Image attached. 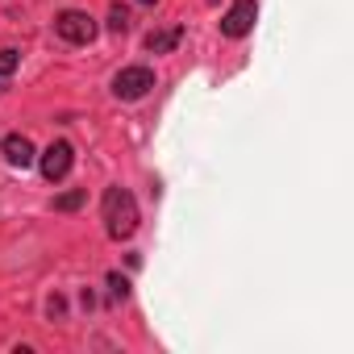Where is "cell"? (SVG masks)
Segmentation results:
<instances>
[{"label":"cell","mask_w":354,"mask_h":354,"mask_svg":"<svg viewBox=\"0 0 354 354\" xmlns=\"http://www.w3.org/2000/svg\"><path fill=\"white\" fill-rule=\"evenodd\" d=\"M180 38H184V30H180V26H171V30H154V34H146V50H150V55H167V50L180 46Z\"/></svg>","instance_id":"cell-7"},{"label":"cell","mask_w":354,"mask_h":354,"mask_svg":"<svg viewBox=\"0 0 354 354\" xmlns=\"http://www.w3.org/2000/svg\"><path fill=\"white\" fill-rule=\"evenodd\" d=\"M150 88H154V71L150 67H125L113 80V96L117 100H142Z\"/></svg>","instance_id":"cell-2"},{"label":"cell","mask_w":354,"mask_h":354,"mask_svg":"<svg viewBox=\"0 0 354 354\" xmlns=\"http://www.w3.org/2000/svg\"><path fill=\"white\" fill-rule=\"evenodd\" d=\"M71 162H75L71 142H50V146H46V154H42V175L55 184V180H63V175L71 171Z\"/></svg>","instance_id":"cell-5"},{"label":"cell","mask_w":354,"mask_h":354,"mask_svg":"<svg viewBox=\"0 0 354 354\" xmlns=\"http://www.w3.org/2000/svg\"><path fill=\"white\" fill-rule=\"evenodd\" d=\"M55 30H59V38H63V42H75V46H84V42H92V38H96V21H92L88 13H80V9L59 13V17H55Z\"/></svg>","instance_id":"cell-3"},{"label":"cell","mask_w":354,"mask_h":354,"mask_svg":"<svg viewBox=\"0 0 354 354\" xmlns=\"http://www.w3.org/2000/svg\"><path fill=\"white\" fill-rule=\"evenodd\" d=\"M104 230L109 238H129L138 230V201L125 192V188H109L104 192Z\"/></svg>","instance_id":"cell-1"},{"label":"cell","mask_w":354,"mask_h":354,"mask_svg":"<svg viewBox=\"0 0 354 354\" xmlns=\"http://www.w3.org/2000/svg\"><path fill=\"white\" fill-rule=\"evenodd\" d=\"M13 71H17V50L5 46V50H0V75H13Z\"/></svg>","instance_id":"cell-11"},{"label":"cell","mask_w":354,"mask_h":354,"mask_svg":"<svg viewBox=\"0 0 354 354\" xmlns=\"http://www.w3.org/2000/svg\"><path fill=\"white\" fill-rule=\"evenodd\" d=\"M254 17H259V5L254 0H234V9L221 17V34L225 38H246L254 30Z\"/></svg>","instance_id":"cell-4"},{"label":"cell","mask_w":354,"mask_h":354,"mask_svg":"<svg viewBox=\"0 0 354 354\" xmlns=\"http://www.w3.org/2000/svg\"><path fill=\"white\" fill-rule=\"evenodd\" d=\"M0 150H5V158H9L13 167H30V162H34V142H30L26 133H9Z\"/></svg>","instance_id":"cell-6"},{"label":"cell","mask_w":354,"mask_h":354,"mask_svg":"<svg viewBox=\"0 0 354 354\" xmlns=\"http://www.w3.org/2000/svg\"><path fill=\"white\" fill-rule=\"evenodd\" d=\"M109 30H113V34H125V30H129V9L113 5V9H109Z\"/></svg>","instance_id":"cell-8"},{"label":"cell","mask_w":354,"mask_h":354,"mask_svg":"<svg viewBox=\"0 0 354 354\" xmlns=\"http://www.w3.org/2000/svg\"><path fill=\"white\" fill-rule=\"evenodd\" d=\"M80 205H84V188H71V192H63V196L55 201L59 213H71V209H80Z\"/></svg>","instance_id":"cell-9"},{"label":"cell","mask_w":354,"mask_h":354,"mask_svg":"<svg viewBox=\"0 0 354 354\" xmlns=\"http://www.w3.org/2000/svg\"><path fill=\"white\" fill-rule=\"evenodd\" d=\"M109 288H113V296H117V300H125V296H129V279H125V275H117V271L109 275Z\"/></svg>","instance_id":"cell-10"},{"label":"cell","mask_w":354,"mask_h":354,"mask_svg":"<svg viewBox=\"0 0 354 354\" xmlns=\"http://www.w3.org/2000/svg\"><path fill=\"white\" fill-rule=\"evenodd\" d=\"M138 5H158V0H138Z\"/></svg>","instance_id":"cell-12"}]
</instances>
